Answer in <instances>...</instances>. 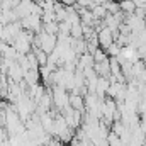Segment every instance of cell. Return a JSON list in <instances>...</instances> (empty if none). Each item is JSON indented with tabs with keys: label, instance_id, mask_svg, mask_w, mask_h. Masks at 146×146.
Segmentation results:
<instances>
[{
	"label": "cell",
	"instance_id": "cell-1",
	"mask_svg": "<svg viewBox=\"0 0 146 146\" xmlns=\"http://www.w3.org/2000/svg\"><path fill=\"white\" fill-rule=\"evenodd\" d=\"M70 106H72L75 110H82L85 107V102L82 100L80 95H72V97H70Z\"/></svg>",
	"mask_w": 146,
	"mask_h": 146
}]
</instances>
